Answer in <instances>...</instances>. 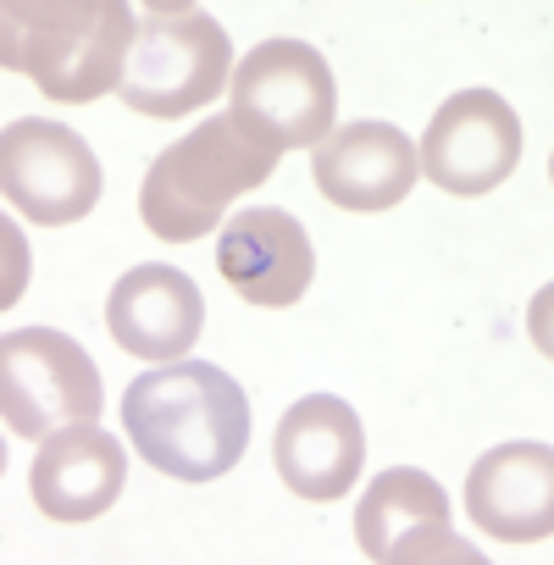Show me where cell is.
<instances>
[{
  "label": "cell",
  "instance_id": "5bb4252c",
  "mask_svg": "<svg viewBox=\"0 0 554 565\" xmlns=\"http://www.w3.org/2000/svg\"><path fill=\"white\" fill-rule=\"evenodd\" d=\"M466 510L499 543H543L554 532V449L532 438L488 449L466 477Z\"/></svg>",
  "mask_w": 554,
  "mask_h": 565
},
{
  "label": "cell",
  "instance_id": "9c48e42d",
  "mask_svg": "<svg viewBox=\"0 0 554 565\" xmlns=\"http://www.w3.org/2000/svg\"><path fill=\"white\" fill-rule=\"evenodd\" d=\"M355 543L377 565H477L482 554L466 548L449 526V493L416 471L394 466L366 482L355 504Z\"/></svg>",
  "mask_w": 554,
  "mask_h": 565
},
{
  "label": "cell",
  "instance_id": "3957f363",
  "mask_svg": "<svg viewBox=\"0 0 554 565\" xmlns=\"http://www.w3.org/2000/svg\"><path fill=\"white\" fill-rule=\"evenodd\" d=\"M284 161L271 145H260L249 128H238L227 111L205 117L189 139L167 145L139 189V216L156 238L167 244H194L205 238L233 194H249L271 178V167Z\"/></svg>",
  "mask_w": 554,
  "mask_h": 565
},
{
  "label": "cell",
  "instance_id": "52a82bcc",
  "mask_svg": "<svg viewBox=\"0 0 554 565\" xmlns=\"http://www.w3.org/2000/svg\"><path fill=\"white\" fill-rule=\"evenodd\" d=\"M100 189H106L100 156L67 122L18 117L0 139V194L40 227L84 222L100 205Z\"/></svg>",
  "mask_w": 554,
  "mask_h": 565
},
{
  "label": "cell",
  "instance_id": "277c9868",
  "mask_svg": "<svg viewBox=\"0 0 554 565\" xmlns=\"http://www.w3.org/2000/svg\"><path fill=\"white\" fill-rule=\"evenodd\" d=\"M233 45L227 29L200 7H150L139 18L128 67H122V106L139 117H189L194 106H211L227 89Z\"/></svg>",
  "mask_w": 554,
  "mask_h": 565
},
{
  "label": "cell",
  "instance_id": "ba28073f",
  "mask_svg": "<svg viewBox=\"0 0 554 565\" xmlns=\"http://www.w3.org/2000/svg\"><path fill=\"white\" fill-rule=\"evenodd\" d=\"M416 161L455 200L493 194L521 161V117L499 89H460L433 111Z\"/></svg>",
  "mask_w": 554,
  "mask_h": 565
},
{
  "label": "cell",
  "instance_id": "7c38bea8",
  "mask_svg": "<svg viewBox=\"0 0 554 565\" xmlns=\"http://www.w3.org/2000/svg\"><path fill=\"white\" fill-rule=\"evenodd\" d=\"M311 178L339 211H394L416 189L422 161H416L411 134H399L394 122L361 117V122L333 128L311 150Z\"/></svg>",
  "mask_w": 554,
  "mask_h": 565
},
{
  "label": "cell",
  "instance_id": "8992f818",
  "mask_svg": "<svg viewBox=\"0 0 554 565\" xmlns=\"http://www.w3.org/2000/svg\"><path fill=\"white\" fill-rule=\"evenodd\" d=\"M100 366L56 328H18L0 339V416L18 438H51L100 416Z\"/></svg>",
  "mask_w": 554,
  "mask_h": 565
},
{
  "label": "cell",
  "instance_id": "9a60e30c",
  "mask_svg": "<svg viewBox=\"0 0 554 565\" xmlns=\"http://www.w3.org/2000/svg\"><path fill=\"white\" fill-rule=\"evenodd\" d=\"M122 482H128V455L95 422H78V427L40 438V455L29 466V493H34L40 515H51V521L106 515L122 499Z\"/></svg>",
  "mask_w": 554,
  "mask_h": 565
},
{
  "label": "cell",
  "instance_id": "7a4b0ae2",
  "mask_svg": "<svg viewBox=\"0 0 554 565\" xmlns=\"http://www.w3.org/2000/svg\"><path fill=\"white\" fill-rule=\"evenodd\" d=\"M139 18L122 0H7L0 67L40 84L62 106H89L122 84Z\"/></svg>",
  "mask_w": 554,
  "mask_h": 565
},
{
  "label": "cell",
  "instance_id": "4fadbf2b",
  "mask_svg": "<svg viewBox=\"0 0 554 565\" xmlns=\"http://www.w3.org/2000/svg\"><path fill=\"white\" fill-rule=\"evenodd\" d=\"M106 328L117 339V350L139 355V361H183L205 328V300L194 289V277L178 266H134L111 282L106 295Z\"/></svg>",
  "mask_w": 554,
  "mask_h": 565
},
{
  "label": "cell",
  "instance_id": "8fae6325",
  "mask_svg": "<svg viewBox=\"0 0 554 565\" xmlns=\"http://www.w3.org/2000/svg\"><path fill=\"white\" fill-rule=\"evenodd\" d=\"M216 271L227 277V289L249 306H271L284 311L295 306L311 277H317V244L300 227V216H289L284 205H249L238 211L222 238H216Z\"/></svg>",
  "mask_w": 554,
  "mask_h": 565
},
{
  "label": "cell",
  "instance_id": "5b68a950",
  "mask_svg": "<svg viewBox=\"0 0 554 565\" xmlns=\"http://www.w3.org/2000/svg\"><path fill=\"white\" fill-rule=\"evenodd\" d=\"M339 89L333 67L306 40H260L233 67V106L227 117L249 128L260 145L284 150H317L333 134Z\"/></svg>",
  "mask_w": 554,
  "mask_h": 565
},
{
  "label": "cell",
  "instance_id": "6da1fadb",
  "mask_svg": "<svg viewBox=\"0 0 554 565\" xmlns=\"http://www.w3.org/2000/svg\"><path fill=\"white\" fill-rule=\"evenodd\" d=\"M122 427L161 477L216 482L249 449V399L211 361H161L128 383Z\"/></svg>",
  "mask_w": 554,
  "mask_h": 565
},
{
  "label": "cell",
  "instance_id": "30bf717a",
  "mask_svg": "<svg viewBox=\"0 0 554 565\" xmlns=\"http://www.w3.org/2000/svg\"><path fill=\"white\" fill-rule=\"evenodd\" d=\"M271 466H277V477H284V488L295 499L333 504L355 488V477L366 466V427L344 399L306 394L277 416Z\"/></svg>",
  "mask_w": 554,
  "mask_h": 565
}]
</instances>
